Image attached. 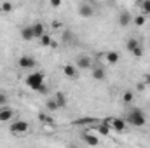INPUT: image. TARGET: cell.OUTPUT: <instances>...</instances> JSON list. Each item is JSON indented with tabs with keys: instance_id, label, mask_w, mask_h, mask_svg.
I'll use <instances>...</instances> for the list:
<instances>
[{
	"instance_id": "obj_1",
	"label": "cell",
	"mask_w": 150,
	"mask_h": 148,
	"mask_svg": "<svg viewBox=\"0 0 150 148\" xmlns=\"http://www.w3.org/2000/svg\"><path fill=\"white\" fill-rule=\"evenodd\" d=\"M26 85L37 92H45V77L40 72H32L26 77Z\"/></svg>"
},
{
	"instance_id": "obj_2",
	"label": "cell",
	"mask_w": 150,
	"mask_h": 148,
	"mask_svg": "<svg viewBox=\"0 0 150 148\" xmlns=\"http://www.w3.org/2000/svg\"><path fill=\"white\" fill-rule=\"evenodd\" d=\"M145 122H147V118L142 113V110L134 108V110L127 111V124H131L133 127H142V125H145Z\"/></svg>"
},
{
	"instance_id": "obj_3",
	"label": "cell",
	"mask_w": 150,
	"mask_h": 148,
	"mask_svg": "<svg viewBox=\"0 0 150 148\" xmlns=\"http://www.w3.org/2000/svg\"><path fill=\"white\" fill-rule=\"evenodd\" d=\"M30 131V124L26 122V120H16V122H12V125H11V132L14 134V136H23V134H26Z\"/></svg>"
},
{
	"instance_id": "obj_4",
	"label": "cell",
	"mask_w": 150,
	"mask_h": 148,
	"mask_svg": "<svg viewBox=\"0 0 150 148\" xmlns=\"http://www.w3.org/2000/svg\"><path fill=\"white\" fill-rule=\"evenodd\" d=\"M18 65H19V68H21V70H33V68L37 66V61H35V58H33V56L25 54V56H21V58H19Z\"/></svg>"
},
{
	"instance_id": "obj_5",
	"label": "cell",
	"mask_w": 150,
	"mask_h": 148,
	"mask_svg": "<svg viewBox=\"0 0 150 148\" xmlns=\"http://www.w3.org/2000/svg\"><path fill=\"white\" fill-rule=\"evenodd\" d=\"M105 122H107V125H108L110 129L117 131V132H122V131L126 129V120H124V118H117V117H112V118H107Z\"/></svg>"
},
{
	"instance_id": "obj_6",
	"label": "cell",
	"mask_w": 150,
	"mask_h": 148,
	"mask_svg": "<svg viewBox=\"0 0 150 148\" xmlns=\"http://www.w3.org/2000/svg\"><path fill=\"white\" fill-rule=\"evenodd\" d=\"M75 66H77V70H89V68L93 66V59H91L87 54H80V56L77 58Z\"/></svg>"
},
{
	"instance_id": "obj_7",
	"label": "cell",
	"mask_w": 150,
	"mask_h": 148,
	"mask_svg": "<svg viewBox=\"0 0 150 148\" xmlns=\"http://www.w3.org/2000/svg\"><path fill=\"white\" fill-rule=\"evenodd\" d=\"M79 14H80L82 18H91V16L94 14V7H93L89 2H82V4L79 5Z\"/></svg>"
},
{
	"instance_id": "obj_8",
	"label": "cell",
	"mask_w": 150,
	"mask_h": 148,
	"mask_svg": "<svg viewBox=\"0 0 150 148\" xmlns=\"http://www.w3.org/2000/svg\"><path fill=\"white\" fill-rule=\"evenodd\" d=\"M14 115V110L7 105V106H0V122H9Z\"/></svg>"
},
{
	"instance_id": "obj_9",
	"label": "cell",
	"mask_w": 150,
	"mask_h": 148,
	"mask_svg": "<svg viewBox=\"0 0 150 148\" xmlns=\"http://www.w3.org/2000/svg\"><path fill=\"white\" fill-rule=\"evenodd\" d=\"M30 28L33 32V38H40L42 35H45V26L42 23H33V25H30Z\"/></svg>"
},
{
	"instance_id": "obj_10",
	"label": "cell",
	"mask_w": 150,
	"mask_h": 148,
	"mask_svg": "<svg viewBox=\"0 0 150 148\" xmlns=\"http://www.w3.org/2000/svg\"><path fill=\"white\" fill-rule=\"evenodd\" d=\"M38 120L42 122V125L44 127H52L54 125V120L51 118V115L49 113H45V111H40L38 113Z\"/></svg>"
},
{
	"instance_id": "obj_11",
	"label": "cell",
	"mask_w": 150,
	"mask_h": 148,
	"mask_svg": "<svg viewBox=\"0 0 150 148\" xmlns=\"http://www.w3.org/2000/svg\"><path fill=\"white\" fill-rule=\"evenodd\" d=\"M63 73L67 75L68 78H77L79 77V70H77L75 65H65L63 66Z\"/></svg>"
},
{
	"instance_id": "obj_12",
	"label": "cell",
	"mask_w": 150,
	"mask_h": 148,
	"mask_svg": "<svg viewBox=\"0 0 150 148\" xmlns=\"http://www.w3.org/2000/svg\"><path fill=\"white\" fill-rule=\"evenodd\" d=\"M131 23H133V16H131L129 12H120V14H119V25H120V26L126 28V26H129Z\"/></svg>"
},
{
	"instance_id": "obj_13",
	"label": "cell",
	"mask_w": 150,
	"mask_h": 148,
	"mask_svg": "<svg viewBox=\"0 0 150 148\" xmlns=\"http://www.w3.org/2000/svg\"><path fill=\"white\" fill-rule=\"evenodd\" d=\"M84 141H86L89 147H98V145H100V138L94 136V134H84Z\"/></svg>"
},
{
	"instance_id": "obj_14",
	"label": "cell",
	"mask_w": 150,
	"mask_h": 148,
	"mask_svg": "<svg viewBox=\"0 0 150 148\" xmlns=\"http://www.w3.org/2000/svg\"><path fill=\"white\" fill-rule=\"evenodd\" d=\"M105 59H107L110 65H115V63H119L120 56H119V52H115V51H108V52L105 54Z\"/></svg>"
},
{
	"instance_id": "obj_15",
	"label": "cell",
	"mask_w": 150,
	"mask_h": 148,
	"mask_svg": "<svg viewBox=\"0 0 150 148\" xmlns=\"http://www.w3.org/2000/svg\"><path fill=\"white\" fill-rule=\"evenodd\" d=\"M93 77H94L96 80H105V77H107L105 68H103V66H96V68H93Z\"/></svg>"
},
{
	"instance_id": "obj_16",
	"label": "cell",
	"mask_w": 150,
	"mask_h": 148,
	"mask_svg": "<svg viewBox=\"0 0 150 148\" xmlns=\"http://www.w3.org/2000/svg\"><path fill=\"white\" fill-rule=\"evenodd\" d=\"M54 101H56L58 108H65V106H67V96H65L63 92H56V96H54Z\"/></svg>"
},
{
	"instance_id": "obj_17",
	"label": "cell",
	"mask_w": 150,
	"mask_h": 148,
	"mask_svg": "<svg viewBox=\"0 0 150 148\" xmlns=\"http://www.w3.org/2000/svg\"><path fill=\"white\" fill-rule=\"evenodd\" d=\"M21 38L26 40V42H32V40H33V32H32L30 26H25V28L21 30Z\"/></svg>"
},
{
	"instance_id": "obj_18",
	"label": "cell",
	"mask_w": 150,
	"mask_h": 148,
	"mask_svg": "<svg viewBox=\"0 0 150 148\" xmlns=\"http://www.w3.org/2000/svg\"><path fill=\"white\" fill-rule=\"evenodd\" d=\"M138 47H140V42H138L136 38H129V40H127V44H126V49H127L131 54H133Z\"/></svg>"
},
{
	"instance_id": "obj_19",
	"label": "cell",
	"mask_w": 150,
	"mask_h": 148,
	"mask_svg": "<svg viewBox=\"0 0 150 148\" xmlns=\"http://www.w3.org/2000/svg\"><path fill=\"white\" fill-rule=\"evenodd\" d=\"M40 40V45H44V47H49V45H52V38H51V35H42V37L38 38Z\"/></svg>"
},
{
	"instance_id": "obj_20",
	"label": "cell",
	"mask_w": 150,
	"mask_h": 148,
	"mask_svg": "<svg viewBox=\"0 0 150 148\" xmlns=\"http://www.w3.org/2000/svg\"><path fill=\"white\" fill-rule=\"evenodd\" d=\"M133 23H134L136 26H143V25L147 23V16H143V14H138V16L133 19Z\"/></svg>"
},
{
	"instance_id": "obj_21",
	"label": "cell",
	"mask_w": 150,
	"mask_h": 148,
	"mask_svg": "<svg viewBox=\"0 0 150 148\" xmlns=\"http://www.w3.org/2000/svg\"><path fill=\"white\" fill-rule=\"evenodd\" d=\"M140 9H142V14H143V16L150 14V0H145V2H142V4H140Z\"/></svg>"
},
{
	"instance_id": "obj_22",
	"label": "cell",
	"mask_w": 150,
	"mask_h": 148,
	"mask_svg": "<svg viewBox=\"0 0 150 148\" xmlns=\"http://www.w3.org/2000/svg\"><path fill=\"white\" fill-rule=\"evenodd\" d=\"M98 132H100V134H103V136H107V134L110 132V127L107 125V122H101V124L98 125Z\"/></svg>"
},
{
	"instance_id": "obj_23",
	"label": "cell",
	"mask_w": 150,
	"mask_h": 148,
	"mask_svg": "<svg viewBox=\"0 0 150 148\" xmlns=\"http://www.w3.org/2000/svg\"><path fill=\"white\" fill-rule=\"evenodd\" d=\"M45 106H47V111H54V110H58V105H56L54 98H49V99H47V103H45Z\"/></svg>"
},
{
	"instance_id": "obj_24",
	"label": "cell",
	"mask_w": 150,
	"mask_h": 148,
	"mask_svg": "<svg viewBox=\"0 0 150 148\" xmlns=\"http://www.w3.org/2000/svg\"><path fill=\"white\" fill-rule=\"evenodd\" d=\"M0 11H2L4 14L11 12V11H12V4H11V2H2V4H0Z\"/></svg>"
},
{
	"instance_id": "obj_25",
	"label": "cell",
	"mask_w": 150,
	"mask_h": 148,
	"mask_svg": "<svg viewBox=\"0 0 150 148\" xmlns=\"http://www.w3.org/2000/svg\"><path fill=\"white\" fill-rule=\"evenodd\" d=\"M133 99H134V96H133L131 91H126V92L122 94V101H124V103H131Z\"/></svg>"
},
{
	"instance_id": "obj_26",
	"label": "cell",
	"mask_w": 150,
	"mask_h": 148,
	"mask_svg": "<svg viewBox=\"0 0 150 148\" xmlns=\"http://www.w3.org/2000/svg\"><path fill=\"white\" fill-rule=\"evenodd\" d=\"M7 103H9L7 94L5 92H0V106H7Z\"/></svg>"
},
{
	"instance_id": "obj_27",
	"label": "cell",
	"mask_w": 150,
	"mask_h": 148,
	"mask_svg": "<svg viewBox=\"0 0 150 148\" xmlns=\"http://www.w3.org/2000/svg\"><path fill=\"white\" fill-rule=\"evenodd\" d=\"M70 40H75L74 35H72L70 32H65V35H63V42H65V44H70Z\"/></svg>"
},
{
	"instance_id": "obj_28",
	"label": "cell",
	"mask_w": 150,
	"mask_h": 148,
	"mask_svg": "<svg viewBox=\"0 0 150 148\" xmlns=\"http://www.w3.org/2000/svg\"><path fill=\"white\" fill-rule=\"evenodd\" d=\"M142 54H143V49H142V45H140V47L133 52V56H134V58H142Z\"/></svg>"
},
{
	"instance_id": "obj_29",
	"label": "cell",
	"mask_w": 150,
	"mask_h": 148,
	"mask_svg": "<svg viewBox=\"0 0 150 148\" xmlns=\"http://www.w3.org/2000/svg\"><path fill=\"white\" fill-rule=\"evenodd\" d=\"M51 5H52V7H61V2H59V0H52Z\"/></svg>"
},
{
	"instance_id": "obj_30",
	"label": "cell",
	"mask_w": 150,
	"mask_h": 148,
	"mask_svg": "<svg viewBox=\"0 0 150 148\" xmlns=\"http://www.w3.org/2000/svg\"><path fill=\"white\" fill-rule=\"evenodd\" d=\"M145 84H147V85L150 87V73H147V75H145Z\"/></svg>"
}]
</instances>
